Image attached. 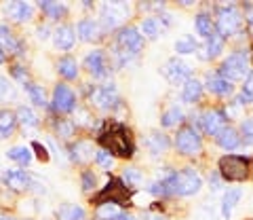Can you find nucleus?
<instances>
[{
    "mask_svg": "<svg viewBox=\"0 0 253 220\" xmlns=\"http://www.w3.org/2000/svg\"><path fill=\"white\" fill-rule=\"evenodd\" d=\"M26 91H28L30 100L34 102L36 106H46V96H44V89L41 87V85H32V83H28V85H26Z\"/></svg>",
    "mask_w": 253,
    "mask_h": 220,
    "instance_id": "30",
    "label": "nucleus"
},
{
    "mask_svg": "<svg viewBox=\"0 0 253 220\" xmlns=\"http://www.w3.org/2000/svg\"><path fill=\"white\" fill-rule=\"evenodd\" d=\"M6 157L13 159V161H17V163H21V165H28L32 161V153H30V148H26V146L11 148V151H6Z\"/></svg>",
    "mask_w": 253,
    "mask_h": 220,
    "instance_id": "27",
    "label": "nucleus"
},
{
    "mask_svg": "<svg viewBox=\"0 0 253 220\" xmlns=\"http://www.w3.org/2000/svg\"><path fill=\"white\" fill-rule=\"evenodd\" d=\"M175 146L181 155H199L203 151V142L199 138V133L194 129H179L177 131V138H175Z\"/></svg>",
    "mask_w": 253,
    "mask_h": 220,
    "instance_id": "7",
    "label": "nucleus"
},
{
    "mask_svg": "<svg viewBox=\"0 0 253 220\" xmlns=\"http://www.w3.org/2000/svg\"><path fill=\"white\" fill-rule=\"evenodd\" d=\"M91 102L97 108H110L116 102V91L112 85H106V87H97L93 91V96H91Z\"/></svg>",
    "mask_w": 253,
    "mask_h": 220,
    "instance_id": "12",
    "label": "nucleus"
},
{
    "mask_svg": "<svg viewBox=\"0 0 253 220\" xmlns=\"http://www.w3.org/2000/svg\"><path fill=\"white\" fill-rule=\"evenodd\" d=\"M203 96V85L201 81H196V78H190V81L184 83V91H181V100L184 102H199Z\"/></svg>",
    "mask_w": 253,
    "mask_h": 220,
    "instance_id": "20",
    "label": "nucleus"
},
{
    "mask_svg": "<svg viewBox=\"0 0 253 220\" xmlns=\"http://www.w3.org/2000/svg\"><path fill=\"white\" fill-rule=\"evenodd\" d=\"M123 182L131 184V186L139 184V182H141V171L135 169V167H126V169H125V174H123Z\"/></svg>",
    "mask_w": 253,
    "mask_h": 220,
    "instance_id": "38",
    "label": "nucleus"
},
{
    "mask_svg": "<svg viewBox=\"0 0 253 220\" xmlns=\"http://www.w3.org/2000/svg\"><path fill=\"white\" fill-rule=\"evenodd\" d=\"M13 96H15V93H13V85L9 83V78L0 76V102L9 100V98H13Z\"/></svg>",
    "mask_w": 253,
    "mask_h": 220,
    "instance_id": "40",
    "label": "nucleus"
},
{
    "mask_svg": "<svg viewBox=\"0 0 253 220\" xmlns=\"http://www.w3.org/2000/svg\"><path fill=\"white\" fill-rule=\"evenodd\" d=\"M0 220H13L11 216H0Z\"/></svg>",
    "mask_w": 253,
    "mask_h": 220,
    "instance_id": "51",
    "label": "nucleus"
},
{
    "mask_svg": "<svg viewBox=\"0 0 253 220\" xmlns=\"http://www.w3.org/2000/svg\"><path fill=\"white\" fill-rule=\"evenodd\" d=\"M209 182H211V188H213V191H219V186H221V184H219V176H217V174H211V176H209Z\"/></svg>",
    "mask_w": 253,
    "mask_h": 220,
    "instance_id": "47",
    "label": "nucleus"
},
{
    "mask_svg": "<svg viewBox=\"0 0 253 220\" xmlns=\"http://www.w3.org/2000/svg\"><path fill=\"white\" fill-rule=\"evenodd\" d=\"M15 125H17V114L2 110L0 112V136H11L15 131Z\"/></svg>",
    "mask_w": 253,
    "mask_h": 220,
    "instance_id": "24",
    "label": "nucleus"
},
{
    "mask_svg": "<svg viewBox=\"0 0 253 220\" xmlns=\"http://www.w3.org/2000/svg\"><path fill=\"white\" fill-rule=\"evenodd\" d=\"M32 146H34V148H36V155H38V159H41V161H49V153H46V148H44L42 144H38V142H34V144H32Z\"/></svg>",
    "mask_w": 253,
    "mask_h": 220,
    "instance_id": "44",
    "label": "nucleus"
},
{
    "mask_svg": "<svg viewBox=\"0 0 253 220\" xmlns=\"http://www.w3.org/2000/svg\"><path fill=\"white\" fill-rule=\"evenodd\" d=\"M203 129L209 136H219L226 129V114L221 110H207L203 116Z\"/></svg>",
    "mask_w": 253,
    "mask_h": 220,
    "instance_id": "10",
    "label": "nucleus"
},
{
    "mask_svg": "<svg viewBox=\"0 0 253 220\" xmlns=\"http://www.w3.org/2000/svg\"><path fill=\"white\" fill-rule=\"evenodd\" d=\"M247 55L245 53H232L228 55V59L221 64L219 76H224L226 81H239L247 74Z\"/></svg>",
    "mask_w": 253,
    "mask_h": 220,
    "instance_id": "5",
    "label": "nucleus"
},
{
    "mask_svg": "<svg viewBox=\"0 0 253 220\" xmlns=\"http://www.w3.org/2000/svg\"><path fill=\"white\" fill-rule=\"evenodd\" d=\"M196 49H199V45H196V41L192 36H179L175 41V51L179 55H188V53H194Z\"/></svg>",
    "mask_w": 253,
    "mask_h": 220,
    "instance_id": "28",
    "label": "nucleus"
},
{
    "mask_svg": "<svg viewBox=\"0 0 253 220\" xmlns=\"http://www.w3.org/2000/svg\"><path fill=\"white\" fill-rule=\"evenodd\" d=\"M181 119H184V112H181L177 106H173L163 114V125L165 127H173V125H177Z\"/></svg>",
    "mask_w": 253,
    "mask_h": 220,
    "instance_id": "35",
    "label": "nucleus"
},
{
    "mask_svg": "<svg viewBox=\"0 0 253 220\" xmlns=\"http://www.w3.org/2000/svg\"><path fill=\"white\" fill-rule=\"evenodd\" d=\"M74 41H76V36H74V30L70 26H59L53 34V43L59 51H70L74 47Z\"/></svg>",
    "mask_w": 253,
    "mask_h": 220,
    "instance_id": "11",
    "label": "nucleus"
},
{
    "mask_svg": "<svg viewBox=\"0 0 253 220\" xmlns=\"http://www.w3.org/2000/svg\"><path fill=\"white\" fill-rule=\"evenodd\" d=\"M207 87L211 93H215V96H230L232 93V83L226 81L224 76H211L207 78Z\"/></svg>",
    "mask_w": 253,
    "mask_h": 220,
    "instance_id": "19",
    "label": "nucleus"
},
{
    "mask_svg": "<svg viewBox=\"0 0 253 220\" xmlns=\"http://www.w3.org/2000/svg\"><path fill=\"white\" fill-rule=\"evenodd\" d=\"M97 218L99 220H121V212H118L112 203H106V206H99Z\"/></svg>",
    "mask_w": 253,
    "mask_h": 220,
    "instance_id": "36",
    "label": "nucleus"
},
{
    "mask_svg": "<svg viewBox=\"0 0 253 220\" xmlns=\"http://www.w3.org/2000/svg\"><path fill=\"white\" fill-rule=\"evenodd\" d=\"M165 182H167L169 193H177L181 197H188V195L199 193L203 180L194 169H184L179 174H171L169 178H165Z\"/></svg>",
    "mask_w": 253,
    "mask_h": 220,
    "instance_id": "2",
    "label": "nucleus"
},
{
    "mask_svg": "<svg viewBox=\"0 0 253 220\" xmlns=\"http://www.w3.org/2000/svg\"><path fill=\"white\" fill-rule=\"evenodd\" d=\"M4 61V53H2V49H0V64Z\"/></svg>",
    "mask_w": 253,
    "mask_h": 220,
    "instance_id": "49",
    "label": "nucleus"
},
{
    "mask_svg": "<svg viewBox=\"0 0 253 220\" xmlns=\"http://www.w3.org/2000/svg\"><path fill=\"white\" fill-rule=\"evenodd\" d=\"M121 220H135V218H131V216H121Z\"/></svg>",
    "mask_w": 253,
    "mask_h": 220,
    "instance_id": "50",
    "label": "nucleus"
},
{
    "mask_svg": "<svg viewBox=\"0 0 253 220\" xmlns=\"http://www.w3.org/2000/svg\"><path fill=\"white\" fill-rule=\"evenodd\" d=\"M217 144L221 146V148H226V151H232V148H236L241 144V138H239V133H236L234 129H224L217 136Z\"/></svg>",
    "mask_w": 253,
    "mask_h": 220,
    "instance_id": "23",
    "label": "nucleus"
},
{
    "mask_svg": "<svg viewBox=\"0 0 253 220\" xmlns=\"http://www.w3.org/2000/svg\"><path fill=\"white\" fill-rule=\"evenodd\" d=\"M76 32H78V36H81L83 41L93 43V41H97V38H99L101 28H99V23H95L93 19H83L76 26Z\"/></svg>",
    "mask_w": 253,
    "mask_h": 220,
    "instance_id": "15",
    "label": "nucleus"
},
{
    "mask_svg": "<svg viewBox=\"0 0 253 220\" xmlns=\"http://www.w3.org/2000/svg\"><path fill=\"white\" fill-rule=\"evenodd\" d=\"M57 70H59V74H61V76H66V78H76V76H78L76 59H72V57H63V59H59Z\"/></svg>",
    "mask_w": 253,
    "mask_h": 220,
    "instance_id": "26",
    "label": "nucleus"
},
{
    "mask_svg": "<svg viewBox=\"0 0 253 220\" xmlns=\"http://www.w3.org/2000/svg\"><path fill=\"white\" fill-rule=\"evenodd\" d=\"M95 161H97V165L101 169H112L114 167V159L110 157L108 151H99L97 155H95Z\"/></svg>",
    "mask_w": 253,
    "mask_h": 220,
    "instance_id": "39",
    "label": "nucleus"
},
{
    "mask_svg": "<svg viewBox=\"0 0 253 220\" xmlns=\"http://www.w3.org/2000/svg\"><path fill=\"white\" fill-rule=\"evenodd\" d=\"M41 9L46 13V17H51V19H59L63 13H66V4H61V2H41Z\"/></svg>",
    "mask_w": 253,
    "mask_h": 220,
    "instance_id": "31",
    "label": "nucleus"
},
{
    "mask_svg": "<svg viewBox=\"0 0 253 220\" xmlns=\"http://www.w3.org/2000/svg\"><path fill=\"white\" fill-rule=\"evenodd\" d=\"M46 32H49V30H46L44 26H41V28H38V36H41V38H46V36H49Z\"/></svg>",
    "mask_w": 253,
    "mask_h": 220,
    "instance_id": "48",
    "label": "nucleus"
},
{
    "mask_svg": "<svg viewBox=\"0 0 253 220\" xmlns=\"http://www.w3.org/2000/svg\"><path fill=\"white\" fill-rule=\"evenodd\" d=\"M251 64H253V45H251Z\"/></svg>",
    "mask_w": 253,
    "mask_h": 220,
    "instance_id": "52",
    "label": "nucleus"
},
{
    "mask_svg": "<svg viewBox=\"0 0 253 220\" xmlns=\"http://www.w3.org/2000/svg\"><path fill=\"white\" fill-rule=\"evenodd\" d=\"M249 161L243 159V157H234V155H228V157H221L219 159V174L228 182H243L245 178L249 176Z\"/></svg>",
    "mask_w": 253,
    "mask_h": 220,
    "instance_id": "4",
    "label": "nucleus"
},
{
    "mask_svg": "<svg viewBox=\"0 0 253 220\" xmlns=\"http://www.w3.org/2000/svg\"><path fill=\"white\" fill-rule=\"evenodd\" d=\"M57 133L61 138H70L74 133V125L70 123V121H59L57 123Z\"/></svg>",
    "mask_w": 253,
    "mask_h": 220,
    "instance_id": "42",
    "label": "nucleus"
},
{
    "mask_svg": "<svg viewBox=\"0 0 253 220\" xmlns=\"http://www.w3.org/2000/svg\"><path fill=\"white\" fill-rule=\"evenodd\" d=\"M148 146H150V151H154V153H165L167 151V138L163 136V133H152V136L148 138Z\"/></svg>",
    "mask_w": 253,
    "mask_h": 220,
    "instance_id": "34",
    "label": "nucleus"
},
{
    "mask_svg": "<svg viewBox=\"0 0 253 220\" xmlns=\"http://www.w3.org/2000/svg\"><path fill=\"white\" fill-rule=\"evenodd\" d=\"M9 15L15 21H28L32 17V4L30 2H11Z\"/></svg>",
    "mask_w": 253,
    "mask_h": 220,
    "instance_id": "22",
    "label": "nucleus"
},
{
    "mask_svg": "<svg viewBox=\"0 0 253 220\" xmlns=\"http://www.w3.org/2000/svg\"><path fill=\"white\" fill-rule=\"evenodd\" d=\"M99 144L106 148V151L114 153L118 157H131L133 155V142L131 136L123 125H110L106 131L99 133Z\"/></svg>",
    "mask_w": 253,
    "mask_h": 220,
    "instance_id": "1",
    "label": "nucleus"
},
{
    "mask_svg": "<svg viewBox=\"0 0 253 220\" xmlns=\"http://www.w3.org/2000/svg\"><path fill=\"white\" fill-rule=\"evenodd\" d=\"M243 26V17L239 11L234 9H221L217 13V21H215V28H217V34L219 36H230L236 34Z\"/></svg>",
    "mask_w": 253,
    "mask_h": 220,
    "instance_id": "6",
    "label": "nucleus"
},
{
    "mask_svg": "<svg viewBox=\"0 0 253 220\" xmlns=\"http://www.w3.org/2000/svg\"><path fill=\"white\" fill-rule=\"evenodd\" d=\"M76 104V98L68 85H57L53 91V106L57 112H70Z\"/></svg>",
    "mask_w": 253,
    "mask_h": 220,
    "instance_id": "9",
    "label": "nucleus"
},
{
    "mask_svg": "<svg viewBox=\"0 0 253 220\" xmlns=\"http://www.w3.org/2000/svg\"><path fill=\"white\" fill-rule=\"evenodd\" d=\"M241 129H243V138H245V142H247V144H253V116L243 123V127H241Z\"/></svg>",
    "mask_w": 253,
    "mask_h": 220,
    "instance_id": "41",
    "label": "nucleus"
},
{
    "mask_svg": "<svg viewBox=\"0 0 253 220\" xmlns=\"http://www.w3.org/2000/svg\"><path fill=\"white\" fill-rule=\"evenodd\" d=\"M17 121H21V125H26V127H36V125H38V116H36V112L32 108L21 106L17 110Z\"/></svg>",
    "mask_w": 253,
    "mask_h": 220,
    "instance_id": "32",
    "label": "nucleus"
},
{
    "mask_svg": "<svg viewBox=\"0 0 253 220\" xmlns=\"http://www.w3.org/2000/svg\"><path fill=\"white\" fill-rule=\"evenodd\" d=\"M97 206H106V203H118V206H129L131 203V191L123 184V180L110 178V182L95 195L93 199Z\"/></svg>",
    "mask_w": 253,
    "mask_h": 220,
    "instance_id": "3",
    "label": "nucleus"
},
{
    "mask_svg": "<svg viewBox=\"0 0 253 220\" xmlns=\"http://www.w3.org/2000/svg\"><path fill=\"white\" fill-rule=\"evenodd\" d=\"M141 32H144L148 38H156L158 32H161V26H158L156 19H144L141 21Z\"/></svg>",
    "mask_w": 253,
    "mask_h": 220,
    "instance_id": "37",
    "label": "nucleus"
},
{
    "mask_svg": "<svg viewBox=\"0 0 253 220\" xmlns=\"http://www.w3.org/2000/svg\"><path fill=\"white\" fill-rule=\"evenodd\" d=\"M245 91L251 93V96H253V72H249V74H247V78H245Z\"/></svg>",
    "mask_w": 253,
    "mask_h": 220,
    "instance_id": "46",
    "label": "nucleus"
},
{
    "mask_svg": "<svg viewBox=\"0 0 253 220\" xmlns=\"http://www.w3.org/2000/svg\"><path fill=\"white\" fill-rule=\"evenodd\" d=\"M2 180H4L6 186L13 188V191H26V188L30 186V176L26 174V171H21V169L6 171Z\"/></svg>",
    "mask_w": 253,
    "mask_h": 220,
    "instance_id": "14",
    "label": "nucleus"
},
{
    "mask_svg": "<svg viewBox=\"0 0 253 220\" xmlns=\"http://www.w3.org/2000/svg\"><path fill=\"white\" fill-rule=\"evenodd\" d=\"M72 157H74V161H81V163L89 161L91 157H93V148H91V144H86V142L76 144V146L72 148Z\"/></svg>",
    "mask_w": 253,
    "mask_h": 220,
    "instance_id": "33",
    "label": "nucleus"
},
{
    "mask_svg": "<svg viewBox=\"0 0 253 220\" xmlns=\"http://www.w3.org/2000/svg\"><path fill=\"white\" fill-rule=\"evenodd\" d=\"M0 49L6 53H17V49H19L17 41L11 36V30L6 26H0Z\"/></svg>",
    "mask_w": 253,
    "mask_h": 220,
    "instance_id": "25",
    "label": "nucleus"
},
{
    "mask_svg": "<svg viewBox=\"0 0 253 220\" xmlns=\"http://www.w3.org/2000/svg\"><path fill=\"white\" fill-rule=\"evenodd\" d=\"M93 186H95V176L91 174V171H84L83 174V188L84 191H91Z\"/></svg>",
    "mask_w": 253,
    "mask_h": 220,
    "instance_id": "43",
    "label": "nucleus"
},
{
    "mask_svg": "<svg viewBox=\"0 0 253 220\" xmlns=\"http://www.w3.org/2000/svg\"><path fill=\"white\" fill-rule=\"evenodd\" d=\"M55 216H57L59 220H83L84 210L81 206H76V203H63V206L57 208Z\"/></svg>",
    "mask_w": 253,
    "mask_h": 220,
    "instance_id": "18",
    "label": "nucleus"
},
{
    "mask_svg": "<svg viewBox=\"0 0 253 220\" xmlns=\"http://www.w3.org/2000/svg\"><path fill=\"white\" fill-rule=\"evenodd\" d=\"M205 51H201L199 55L203 59H213V57H217V55L221 53V49H224V36H219L217 32L213 34L209 41H207V45L203 47Z\"/></svg>",
    "mask_w": 253,
    "mask_h": 220,
    "instance_id": "17",
    "label": "nucleus"
},
{
    "mask_svg": "<svg viewBox=\"0 0 253 220\" xmlns=\"http://www.w3.org/2000/svg\"><path fill=\"white\" fill-rule=\"evenodd\" d=\"M196 30H199V34L201 36H207V38H211L213 34V23H211V17L207 13H199V17H196Z\"/></svg>",
    "mask_w": 253,
    "mask_h": 220,
    "instance_id": "29",
    "label": "nucleus"
},
{
    "mask_svg": "<svg viewBox=\"0 0 253 220\" xmlns=\"http://www.w3.org/2000/svg\"><path fill=\"white\" fill-rule=\"evenodd\" d=\"M13 76H15V78H19L23 85H28V81H26V72H23L19 66H15V68H13Z\"/></svg>",
    "mask_w": 253,
    "mask_h": 220,
    "instance_id": "45",
    "label": "nucleus"
},
{
    "mask_svg": "<svg viewBox=\"0 0 253 220\" xmlns=\"http://www.w3.org/2000/svg\"><path fill=\"white\" fill-rule=\"evenodd\" d=\"M84 68L89 70L91 74L95 76H101L106 72V59H104V53L101 51H93L84 57Z\"/></svg>",
    "mask_w": 253,
    "mask_h": 220,
    "instance_id": "16",
    "label": "nucleus"
},
{
    "mask_svg": "<svg viewBox=\"0 0 253 220\" xmlns=\"http://www.w3.org/2000/svg\"><path fill=\"white\" fill-rule=\"evenodd\" d=\"M241 195H243L241 188H230V191H226L224 201H221V216L230 218L232 210L236 208V203H239V199H241Z\"/></svg>",
    "mask_w": 253,
    "mask_h": 220,
    "instance_id": "21",
    "label": "nucleus"
},
{
    "mask_svg": "<svg viewBox=\"0 0 253 220\" xmlns=\"http://www.w3.org/2000/svg\"><path fill=\"white\" fill-rule=\"evenodd\" d=\"M165 74L169 76L171 83H181V81H190V68L184 64V61L171 59L167 68H165Z\"/></svg>",
    "mask_w": 253,
    "mask_h": 220,
    "instance_id": "13",
    "label": "nucleus"
},
{
    "mask_svg": "<svg viewBox=\"0 0 253 220\" xmlns=\"http://www.w3.org/2000/svg\"><path fill=\"white\" fill-rule=\"evenodd\" d=\"M118 45L123 47V51L129 55V53H137L141 47H144V38L137 32L135 28H123L118 32Z\"/></svg>",
    "mask_w": 253,
    "mask_h": 220,
    "instance_id": "8",
    "label": "nucleus"
}]
</instances>
